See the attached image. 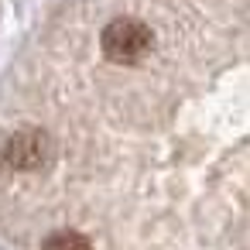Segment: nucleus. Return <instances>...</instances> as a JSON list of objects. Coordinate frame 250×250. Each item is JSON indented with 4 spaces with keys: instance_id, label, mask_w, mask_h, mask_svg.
Instances as JSON below:
<instances>
[{
    "instance_id": "f03ea898",
    "label": "nucleus",
    "mask_w": 250,
    "mask_h": 250,
    "mask_svg": "<svg viewBox=\"0 0 250 250\" xmlns=\"http://www.w3.org/2000/svg\"><path fill=\"white\" fill-rule=\"evenodd\" d=\"M4 154L11 161V168H18V171H42L55 158V141L42 127H24V130H14L7 137Z\"/></svg>"
},
{
    "instance_id": "f257e3e1",
    "label": "nucleus",
    "mask_w": 250,
    "mask_h": 250,
    "mask_svg": "<svg viewBox=\"0 0 250 250\" xmlns=\"http://www.w3.org/2000/svg\"><path fill=\"white\" fill-rule=\"evenodd\" d=\"M100 48L110 62L117 65H137L144 55H151L154 48V35L144 21L137 18H117L103 28V38H100Z\"/></svg>"
},
{
    "instance_id": "7ed1b4c3",
    "label": "nucleus",
    "mask_w": 250,
    "mask_h": 250,
    "mask_svg": "<svg viewBox=\"0 0 250 250\" xmlns=\"http://www.w3.org/2000/svg\"><path fill=\"white\" fill-rule=\"evenodd\" d=\"M42 250H89V240L76 229H59L42 243Z\"/></svg>"
}]
</instances>
